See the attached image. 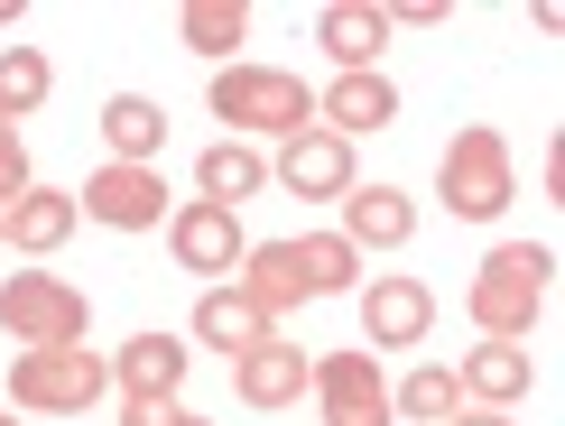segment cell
<instances>
[{
	"mask_svg": "<svg viewBox=\"0 0 565 426\" xmlns=\"http://www.w3.org/2000/svg\"><path fill=\"white\" fill-rule=\"evenodd\" d=\"M547 278H556V251H547V242H501V251H482L473 288H463V316L482 324V343H529L537 306H547Z\"/></svg>",
	"mask_w": 565,
	"mask_h": 426,
	"instance_id": "1",
	"label": "cell"
},
{
	"mask_svg": "<svg viewBox=\"0 0 565 426\" xmlns=\"http://www.w3.org/2000/svg\"><path fill=\"white\" fill-rule=\"evenodd\" d=\"M214 121H232V139H297V130H316V93H306L288 65H250V56H232L214 65Z\"/></svg>",
	"mask_w": 565,
	"mask_h": 426,
	"instance_id": "2",
	"label": "cell"
},
{
	"mask_svg": "<svg viewBox=\"0 0 565 426\" xmlns=\"http://www.w3.org/2000/svg\"><path fill=\"white\" fill-rule=\"evenodd\" d=\"M436 195L455 223H501L510 195H520V168H510V139L473 121V130H455L445 139V158H436Z\"/></svg>",
	"mask_w": 565,
	"mask_h": 426,
	"instance_id": "3",
	"label": "cell"
},
{
	"mask_svg": "<svg viewBox=\"0 0 565 426\" xmlns=\"http://www.w3.org/2000/svg\"><path fill=\"white\" fill-rule=\"evenodd\" d=\"M84 324H93V297L75 288V278H56V269H10L0 278V334H10L19 352L84 343Z\"/></svg>",
	"mask_w": 565,
	"mask_h": 426,
	"instance_id": "4",
	"label": "cell"
},
{
	"mask_svg": "<svg viewBox=\"0 0 565 426\" xmlns=\"http://www.w3.org/2000/svg\"><path fill=\"white\" fill-rule=\"evenodd\" d=\"M103 390H111V362L93 343H56V352L10 362V408H29V417H84V408H103Z\"/></svg>",
	"mask_w": 565,
	"mask_h": 426,
	"instance_id": "5",
	"label": "cell"
},
{
	"mask_svg": "<svg viewBox=\"0 0 565 426\" xmlns=\"http://www.w3.org/2000/svg\"><path fill=\"white\" fill-rule=\"evenodd\" d=\"M306 390H316L324 426H398L390 417V381H381V352L371 343H343V352H324V362H306Z\"/></svg>",
	"mask_w": 565,
	"mask_h": 426,
	"instance_id": "6",
	"label": "cell"
},
{
	"mask_svg": "<svg viewBox=\"0 0 565 426\" xmlns=\"http://www.w3.org/2000/svg\"><path fill=\"white\" fill-rule=\"evenodd\" d=\"M75 213L103 223V232H158L177 204H168V177H158V168H93L75 185Z\"/></svg>",
	"mask_w": 565,
	"mask_h": 426,
	"instance_id": "7",
	"label": "cell"
},
{
	"mask_svg": "<svg viewBox=\"0 0 565 426\" xmlns=\"http://www.w3.org/2000/svg\"><path fill=\"white\" fill-rule=\"evenodd\" d=\"M269 177L288 185V195H306V204H343L352 185V139H334V130H297V139H278V158H269Z\"/></svg>",
	"mask_w": 565,
	"mask_h": 426,
	"instance_id": "8",
	"label": "cell"
},
{
	"mask_svg": "<svg viewBox=\"0 0 565 426\" xmlns=\"http://www.w3.org/2000/svg\"><path fill=\"white\" fill-rule=\"evenodd\" d=\"M168 251H177V269H195V278H223V269H242V251H250V232H242V213H223V204H177L168 213Z\"/></svg>",
	"mask_w": 565,
	"mask_h": 426,
	"instance_id": "9",
	"label": "cell"
},
{
	"mask_svg": "<svg viewBox=\"0 0 565 426\" xmlns=\"http://www.w3.org/2000/svg\"><path fill=\"white\" fill-rule=\"evenodd\" d=\"M352 306H362V343H381V352H408V343H427V324H436V297L417 288V278H362L352 288Z\"/></svg>",
	"mask_w": 565,
	"mask_h": 426,
	"instance_id": "10",
	"label": "cell"
},
{
	"mask_svg": "<svg viewBox=\"0 0 565 426\" xmlns=\"http://www.w3.org/2000/svg\"><path fill=\"white\" fill-rule=\"evenodd\" d=\"M185 371H195V343H177V334H130L121 352H111V390L149 398V408H168V398L185 390Z\"/></svg>",
	"mask_w": 565,
	"mask_h": 426,
	"instance_id": "11",
	"label": "cell"
},
{
	"mask_svg": "<svg viewBox=\"0 0 565 426\" xmlns=\"http://www.w3.org/2000/svg\"><path fill=\"white\" fill-rule=\"evenodd\" d=\"M316 46L334 56V75H381L390 19L371 10V0H324V10H316Z\"/></svg>",
	"mask_w": 565,
	"mask_h": 426,
	"instance_id": "12",
	"label": "cell"
},
{
	"mask_svg": "<svg viewBox=\"0 0 565 426\" xmlns=\"http://www.w3.org/2000/svg\"><path fill=\"white\" fill-rule=\"evenodd\" d=\"M390 121H398L390 75H334L316 93V130H334V139H362V130H390Z\"/></svg>",
	"mask_w": 565,
	"mask_h": 426,
	"instance_id": "13",
	"label": "cell"
},
{
	"mask_svg": "<svg viewBox=\"0 0 565 426\" xmlns=\"http://www.w3.org/2000/svg\"><path fill=\"white\" fill-rule=\"evenodd\" d=\"M537 381V362H529V343H473L463 352V371H455V390H463V408H520Z\"/></svg>",
	"mask_w": 565,
	"mask_h": 426,
	"instance_id": "14",
	"label": "cell"
},
{
	"mask_svg": "<svg viewBox=\"0 0 565 426\" xmlns=\"http://www.w3.org/2000/svg\"><path fill=\"white\" fill-rule=\"evenodd\" d=\"M232 390H242V408H297L306 398V343H250L242 362H232Z\"/></svg>",
	"mask_w": 565,
	"mask_h": 426,
	"instance_id": "15",
	"label": "cell"
},
{
	"mask_svg": "<svg viewBox=\"0 0 565 426\" xmlns=\"http://www.w3.org/2000/svg\"><path fill=\"white\" fill-rule=\"evenodd\" d=\"M232 288L260 306L269 324L288 316V306H306V259H297V242H250V251H242V269H232Z\"/></svg>",
	"mask_w": 565,
	"mask_h": 426,
	"instance_id": "16",
	"label": "cell"
},
{
	"mask_svg": "<svg viewBox=\"0 0 565 426\" xmlns=\"http://www.w3.org/2000/svg\"><path fill=\"white\" fill-rule=\"evenodd\" d=\"M93 130H103L111 168H158V149H168V111H158L149 93H111Z\"/></svg>",
	"mask_w": 565,
	"mask_h": 426,
	"instance_id": "17",
	"label": "cell"
},
{
	"mask_svg": "<svg viewBox=\"0 0 565 426\" xmlns=\"http://www.w3.org/2000/svg\"><path fill=\"white\" fill-rule=\"evenodd\" d=\"M84 213H75V195H65V185H29V195L19 204H0V242L10 251H65V232H75Z\"/></svg>",
	"mask_w": 565,
	"mask_h": 426,
	"instance_id": "18",
	"label": "cell"
},
{
	"mask_svg": "<svg viewBox=\"0 0 565 426\" xmlns=\"http://www.w3.org/2000/svg\"><path fill=\"white\" fill-rule=\"evenodd\" d=\"M408 232H417V204L398 185H352L343 195V242L352 251H398Z\"/></svg>",
	"mask_w": 565,
	"mask_h": 426,
	"instance_id": "19",
	"label": "cell"
},
{
	"mask_svg": "<svg viewBox=\"0 0 565 426\" xmlns=\"http://www.w3.org/2000/svg\"><path fill=\"white\" fill-rule=\"evenodd\" d=\"M269 334H278V324H269L242 288H204V297H195V343H214L223 362H242V352L269 343Z\"/></svg>",
	"mask_w": 565,
	"mask_h": 426,
	"instance_id": "20",
	"label": "cell"
},
{
	"mask_svg": "<svg viewBox=\"0 0 565 426\" xmlns=\"http://www.w3.org/2000/svg\"><path fill=\"white\" fill-rule=\"evenodd\" d=\"M260 185H269V158L250 149V139H214V149L195 158V195L223 204V213H242V195H260Z\"/></svg>",
	"mask_w": 565,
	"mask_h": 426,
	"instance_id": "21",
	"label": "cell"
},
{
	"mask_svg": "<svg viewBox=\"0 0 565 426\" xmlns=\"http://www.w3.org/2000/svg\"><path fill=\"white\" fill-rule=\"evenodd\" d=\"M177 38L195 46V56L232 65V46L250 38V0H185V10H177Z\"/></svg>",
	"mask_w": 565,
	"mask_h": 426,
	"instance_id": "22",
	"label": "cell"
},
{
	"mask_svg": "<svg viewBox=\"0 0 565 426\" xmlns=\"http://www.w3.org/2000/svg\"><path fill=\"white\" fill-rule=\"evenodd\" d=\"M46 93H56V65L38 56V46H0V121H29V111L46 103Z\"/></svg>",
	"mask_w": 565,
	"mask_h": 426,
	"instance_id": "23",
	"label": "cell"
},
{
	"mask_svg": "<svg viewBox=\"0 0 565 426\" xmlns=\"http://www.w3.org/2000/svg\"><path fill=\"white\" fill-rule=\"evenodd\" d=\"M297 259H306V297H352L362 288V251H352L343 232H306Z\"/></svg>",
	"mask_w": 565,
	"mask_h": 426,
	"instance_id": "24",
	"label": "cell"
},
{
	"mask_svg": "<svg viewBox=\"0 0 565 426\" xmlns=\"http://www.w3.org/2000/svg\"><path fill=\"white\" fill-rule=\"evenodd\" d=\"M455 408H463V390H455V371H445V362H417L408 381L390 390V417H427V426H445Z\"/></svg>",
	"mask_w": 565,
	"mask_h": 426,
	"instance_id": "25",
	"label": "cell"
},
{
	"mask_svg": "<svg viewBox=\"0 0 565 426\" xmlns=\"http://www.w3.org/2000/svg\"><path fill=\"white\" fill-rule=\"evenodd\" d=\"M29 185H38V177H29V139H19L10 121H0V204H19Z\"/></svg>",
	"mask_w": 565,
	"mask_h": 426,
	"instance_id": "26",
	"label": "cell"
},
{
	"mask_svg": "<svg viewBox=\"0 0 565 426\" xmlns=\"http://www.w3.org/2000/svg\"><path fill=\"white\" fill-rule=\"evenodd\" d=\"M381 19H390V29H445L436 0H398V10H381Z\"/></svg>",
	"mask_w": 565,
	"mask_h": 426,
	"instance_id": "27",
	"label": "cell"
},
{
	"mask_svg": "<svg viewBox=\"0 0 565 426\" xmlns=\"http://www.w3.org/2000/svg\"><path fill=\"white\" fill-rule=\"evenodd\" d=\"M177 417V398H168V408H149V398H130V408H121V426H168Z\"/></svg>",
	"mask_w": 565,
	"mask_h": 426,
	"instance_id": "28",
	"label": "cell"
},
{
	"mask_svg": "<svg viewBox=\"0 0 565 426\" xmlns=\"http://www.w3.org/2000/svg\"><path fill=\"white\" fill-rule=\"evenodd\" d=\"M445 426H520V417H510V408H455Z\"/></svg>",
	"mask_w": 565,
	"mask_h": 426,
	"instance_id": "29",
	"label": "cell"
},
{
	"mask_svg": "<svg viewBox=\"0 0 565 426\" xmlns=\"http://www.w3.org/2000/svg\"><path fill=\"white\" fill-rule=\"evenodd\" d=\"M19 10H29V0H0V29H19Z\"/></svg>",
	"mask_w": 565,
	"mask_h": 426,
	"instance_id": "30",
	"label": "cell"
},
{
	"mask_svg": "<svg viewBox=\"0 0 565 426\" xmlns=\"http://www.w3.org/2000/svg\"><path fill=\"white\" fill-rule=\"evenodd\" d=\"M168 426H214V417H185V408H177V417H168Z\"/></svg>",
	"mask_w": 565,
	"mask_h": 426,
	"instance_id": "31",
	"label": "cell"
},
{
	"mask_svg": "<svg viewBox=\"0 0 565 426\" xmlns=\"http://www.w3.org/2000/svg\"><path fill=\"white\" fill-rule=\"evenodd\" d=\"M0 426H19V417H10V408H0Z\"/></svg>",
	"mask_w": 565,
	"mask_h": 426,
	"instance_id": "32",
	"label": "cell"
}]
</instances>
